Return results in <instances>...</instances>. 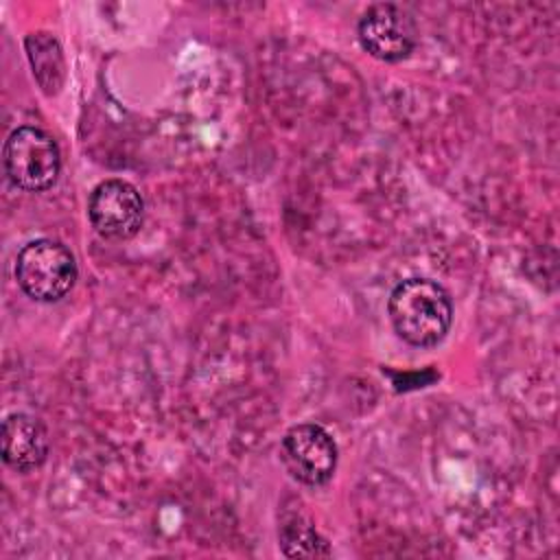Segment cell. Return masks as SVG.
I'll use <instances>...</instances> for the list:
<instances>
[{
  "label": "cell",
  "instance_id": "obj_1",
  "mask_svg": "<svg viewBox=\"0 0 560 560\" xmlns=\"http://www.w3.org/2000/svg\"><path fill=\"white\" fill-rule=\"evenodd\" d=\"M394 330L416 348L440 343L453 322L448 291L429 278H407L394 287L387 300Z\"/></svg>",
  "mask_w": 560,
  "mask_h": 560
},
{
  "label": "cell",
  "instance_id": "obj_2",
  "mask_svg": "<svg viewBox=\"0 0 560 560\" xmlns=\"http://www.w3.org/2000/svg\"><path fill=\"white\" fill-rule=\"evenodd\" d=\"M79 269L72 252L52 238L26 243L15 258V280L35 302H57L77 282Z\"/></svg>",
  "mask_w": 560,
  "mask_h": 560
},
{
  "label": "cell",
  "instance_id": "obj_3",
  "mask_svg": "<svg viewBox=\"0 0 560 560\" xmlns=\"http://www.w3.org/2000/svg\"><path fill=\"white\" fill-rule=\"evenodd\" d=\"M4 173L13 186L28 192L48 190L61 171L57 142L39 127H18L2 147Z\"/></svg>",
  "mask_w": 560,
  "mask_h": 560
},
{
  "label": "cell",
  "instance_id": "obj_4",
  "mask_svg": "<svg viewBox=\"0 0 560 560\" xmlns=\"http://www.w3.org/2000/svg\"><path fill=\"white\" fill-rule=\"evenodd\" d=\"M357 35L368 55L389 63L407 59L418 39L413 18L402 7L392 2L372 4L361 15Z\"/></svg>",
  "mask_w": 560,
  "mask_h": 560
},
{
  "label": "cell",
  "instance_id": "obj_5",
  "mask_svg": "<svg viewBox=\"0 0 560 560\" xmlns=\"http://www.w3.org/2000/svg\"><path fill=\"white\" fill-rule=\"evenodd\" d=\"M284 468L306 486L326 483L337 468V444L332 435L313 422L291 427L280 446Z\"/></svg>",
  "mask_w": 560,
  "mask_h": 560
},
{
  "label": "cell",
  "instance_id": "obj_6",
  "mask_svg": "<svg viewBox=\"0 0 560 560\" xmlns=\"http://www.w3.org/2000/svg\"><path fill=\"white\" fill-rule=\"evenodd\" d=\"M92 228L114 241L131 238L144 221V201L138 188L125 179L101 182L88 199Z\"/></svg>",
  "mask_w": 560,
  "mask_h": 560
},
{
  "label": "cell",
  "instance_id": "obj_7",
  "mask_svg": "<svg viewBox=\"0 0 560 560\" xmlns=\"http://www.w3.org/2000/svg\"><path fill=\"white\" fill-rule=\"evenodd\" d=\"M2 459L18 472L35 470L48 455V433L44 424L24 411L9 413L2 420Z\"/></svg>",
  "mask_w": 560,
  "mask_h": 560
},
{
  "label": "cell",
  "instance_id": "obj_8",
  "mask_svg": "<svg viewBox=\"0 0 560 560\" xmlns=\"http://www.w3.org/2000/svg\"><path fill=\"white\" fill-rule=\"evenodd\" d=\"M24 46L37 83L46 94H55L63 83V55L57 39L48 33H31Z\"/></svg>",
  "mask_w": 560,
  "mask_h": 560
},
{
  "label": "cell",
  "instance_id": "obj_9",
  "mask_svg": "<svg viewBox=\"0 0 560 560\" xmlns=\"http://www.w3.org/2000/svg\"><path fill=\"white\" fill-rule=\"evenodd\" d=\"M280 545L289 558H328L330 547L315 527L300 514L287 518L280 527Z\"/></svg>",
  "mask_w": 560,
  "mask_h": 560
}]
</instances>
